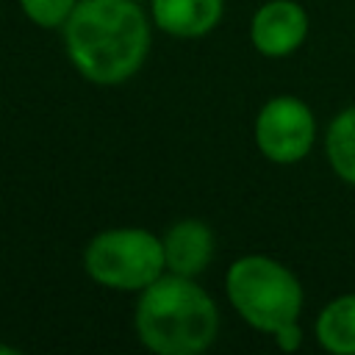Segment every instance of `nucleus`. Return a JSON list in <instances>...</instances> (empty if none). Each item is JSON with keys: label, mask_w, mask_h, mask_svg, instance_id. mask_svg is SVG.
Here are the masks:
<instances>
[{"label": "nucleus", "mask_w": 355, "mask_h": 355, "mask_svg": "<svg viewBox=\"0 0 355 355\" xmlns=\"http://www.w3.org/2000/svg\"><path fill=\"white\" fill-rule=\"evenodd\" d=\"M17 349L14 347H6V344H0V355H14Z\"/></svg>", "instance_id": "obj_13"}, {"label": "nucleus", "mask_w": 355, "mask_h": 355, "mask_svg": "<svg viewBox=\"0 0 355 355\" xmlns=\"http://www.w3.org/2000/svg\"><path fill=\"white\" fill-rule=\"evenodd\" d=\"M324 147H327V158H330L333 172L341 180L355 186V105L344 108L330 122Z\"/></svg>", "instance_id": "obj_10"}, {"label": "nucleus", "mask_w": 355, "mask_h": 355, "mask_svg": "<svg viewBox=\"0 0 355 355\" xmlns=\"http://www.w3.org/2000/svg\"><path fill=\"white\" fill-rule=\"evenodd\" d=\"M316 136L311 108L300 97H272L255 116V144L275 164L302 161Z\"/></svg>", "instance_id": "obj_5"}, {"label": "nucleus", "mask_w": 355, "mask_h": 355, "mask_svg": "<svg viewBox=\"0 0 355 355\" xmlns=\"http://www.w3.org/2000/svg\"><path fill=\"white\" fill-rule=\"evenodd\" d=\"M22 11L31 22H36L39 28H61L72 8L78 6V0H19Z\"/></svg>", "instance_id": "obj_11"}, {"label": "nucleus", "mask_w": 355, "mask_h": 355, "mask_svg": "<svg viewBox=\"0 0 355 355\" xmlns=\"http://www.w3.org/2000/svg\"><path fill=\"white\" fill-rule=\"evenodd\" d=\"M222 0H153V19L172 36L194 39L222 19Z\"/></svg>", "instance_id": "obj_8"}, {"label": "nucleus", "mask_w": 355, "mask_h": 355, "mask_svg": "<svg viewBox=\"0 0 355 355\" xmlns=\"http://www.w3.org/2000/svg\"><path fill=\"white\" fill-rule=\"evenodd\" d=\"M75 69L100 86L136 75L150 50V25L136 0H78L64 22Z\"/></svg>", "instance_id": "obj_1"}, {"label": "nucleus", "mask_w": 355, "mask_h": 355, "mask_svg": "<svg viewBox=\"0 0 355 355\" xmlns=\"http://www.w3.org/2000/svg\"><path fill=\"white\" fill-rule=\"evenodd\" d=\"M161 241H164L166 269L175 275L194 277L208 266V261L214 255V233L200 219L175 222Z\"/></svg>", "instance_id": "obj_7"}, {"label": "nucleus", "mask_w": 355, "mask_h": 355, "mask_svg": "<svg viewBox=\"0 0 355 355\" xmlns=\"http://www.w3.org/2000/svg\"><path fill=\"white\" fill-rule=\"evenodd\" d=\"M83 263L89 277L100 286L119 291H141L164 275V241L141 227L103 230L89 241Z\"/></svg>", "instance_id": "obj_4"}, {"label": "nucleus", "mask_w": 355, "mask_h": 355, "mask_svg": "<svg viewBox=\"0 0 355 355\" xmlns=\"http://www.w3.org/2000/svg\"><path fill=\"white\" fill-rule=\"evenodd\" d=\"M305 33L308 17L294 0H269L255 11L250 22V39L255 50L269 58H283L294 53L305 42Z\"/></svg>", "instance_id": "obj_6"}, {"label": "nucleus", "mask_w": 355, "mask_h": 355, "mask_svg": "<svg viewBox=\"0 0 355 355\" xmlns=\"http://www.w3.org/2000/svg\"><path fill=\"white\" fill-rule=\"evenodd\" d=\"M227 300L244 322L263 333L297 322L302 311V286L300 280L275 258L244 255L225 275Z\"/></svg>", "instance_id": "obj_3"}, {"label": "nucleus", "mask_w": 355, "mask_h": 355, "mask_svg": "<svg viewBox=\"0 0 355 355\" xmlns=\"http://www.w3.org/2000/svg\"><path fill=\"white\" fill-rule=\"evenodd\" d=\"M275 341H277L280 349L291 352V349H297L302 344V330L297 327V322H288V324H283V327L275 330Z\"/></svg>", "instance_id": "obj_12"}, {"label": "nucleus", "mask_w": 355, "mask_h": 355, "mask_svg": "<svg viewBox=\"0 0 355 355\" xmlns=\"http://www.w3.org/2000/svg\"><path fill=\"white\" fill-rule=\"evenodd\" d=\"M219 327L214 300L186 275H161L141 288L136 305V333L158 355L202 352Z\"/></svg>", "instance_id": "obj_2"}, {"label": "nucleus", "mask_w": 355, "mask_h": 355, "mask_svg": "<svg viewBox=\"0 0 355 355\" xmlns=\"http://www.w3.org/2000/svg\"><path fill=\"white\" fill-rule=\"evenodd\" d=\"M316 341L336 355H355V294L333 300L319 313Z\"/></svg>", "instance_id": "obj_9"}]
</instances>
